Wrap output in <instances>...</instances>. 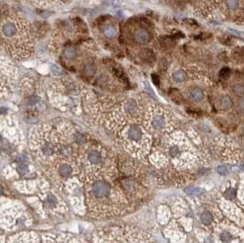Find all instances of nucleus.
I'll return each mask as SVG.
<instances>
[{"mask_svg": "<svg viewBox=\"0 0 244 243\" xmlns=\"http://www.w3.org/2000/svg\"><path fill=\"white\" fill-rule=\"evenodd\" d=\"M126 139L129 144L127 147L131 149L136 148L137 150H139L140 155L144 154L142 151L146 152V149L148 148L146 139L145 137V133L143 129L137 124H132L129 126L126 133Z\"/></svg>", "mask_w": 244, "mask_h": 243, "instance_id": "1", "label": "nucleus"}, {"mask_svg": "<svg viewBox=\"0 0 244 243\" xmlns=\"http://www.w3.org/2000/svg\"><path fill=\"white\" fill-rule=\"evenodd\" d=\"M87 192H88L89 199H95L97 202L103 200L105 202L112 195V187L106 181L97 179L93 180L89 185Z\"/></svg>", "mask_w": 244, "mask_h": 243, "instance_id": "2", "label": "nucleus"}, {"mask_svg": "<svg viewBox=\"0 0 244 243\" xmlns=\"http://www.w3.org/2000/svg\"><path fill=\"white\" fill-rule=\"evenodd\" d=\"M150 124L154 130L162 131L165 129L166 125V119L163 113H155L152 116Z\"/></svg>", "mask_w": 244, "mask_h": 243, "instance_id": "3", "label": "nucleus"}, {"mask_svg": "<svg viewBox=\"0 0 244 243\" xmlns=\"http://www.w3.org/2000/svg\"><path fill=\"white\" fill-rule=\"evenodd\" d=\"M134 40L138 44H146L150 40L149 33L145 29H137L134 34Z\"/></svg>", "mask_w": 244, "mask_h": 243, "instance_id": "4", "label": "nucleus"}, {"mask_svg": "<svg viewBox=\"0 0 244 243\" xmlns=\"http://www.w3.org/2000/svg\"><path fill=\"white\" fill-rule=\"evenodd\" d=\"M188 97L194 102H200L204 99V92L198 87H194L189 90Z\"/></svg>", "mask_w": 244, "mask_h": 243, "instance_id": "5", "label": "nucleus"}, {"mask_svg": "<svg viewBox=\"0 0 244 243\" xmlns=\"http://www.w3.org/2000/svg\"><path fill=\"white\" fill-rule=\"evenodd\" d=\"M2 32L6 37H12L16 32V26L13 22H6L2 26Z\"/></svg>", "mask_w": 244, "mask_h": 243, "instance_id": "6", "label": "nucleus"}, {"mask_svg": "<svg viewBox=\"0 0 244 243\" xmlns=\"http://www.w3.org/2000/svg\"><path fill=\"white\" fill-rule=\"evenodd\" d=\"M219 107L221 110L229 111L233 107V101L229 95H224L219 100Z\"/></svg>", "mask_w": 244, "mask_h": 243, "instance_id": "7", "label": "nucleus"}, {"mask_svg": "<svg viewBox=\"0 0 244 243\" xmlns=\"http://www.w3.org/2000/svg\"><path fill=\"white\" fill-rule=\"evenodd\" d=\"M73 173L72 167L68 164H62L59 166V175L61 177H69Z\"/></svg>", "mask_w": 244, "mask_h": 243, "instance_id": "8", "label": "nucleus"}, {"mask_svg": "<svg viewBox=\"0 0 244 243\" xmlns=\"http://www.w3.org/2000/svg\"><path fill=\"white\" fill-rule=\"evenodd\" d=\"M103 34L107 39L109 40H113L116 37V28L115 27H113V25H107L103 28Z\"/></svg>", "mask_w": 244, "mask_h": 243, "instance_id": "9", "label": "nucleus"}, {"mask_svg": "<svg viewBox=\"0 0 244 243\" xmlns=\"http://www.w3.org/2000/svg\"><path fill=\"white\" fill-rule=\"evenodd\" d=\"M88 160L93 165H97L101 162V154L97 151H92L88 154Z\"/></svg>", "mask_w": 244, "mask_h": 243, "instance_id": "10", "label": "nucleus"}, {"mask_svg": "<svg viewBox=\"0 0 244 243\" xmlns=\"http://www.w3.org/2000/svg\"><path fill=\"white\" fill-rule=\"evenodd\" d=\"M125 112L127 113H129L130 115H134L138 111V106H137V104H136L135 101H128L125 104Z\"/></svg>", "mask_w": 244, "mask_h": 243, "instance_id": "11", "label": "nucleus"}, {"mask_svg": "<svg viewBox=\"0 0 244 243\" xmlns=\"http://www.w3.org/2000/svg\"><path fill=\"white\" fill-rule=\"evenodd\" d=\"M168 154L173 159H176V158H178L181 155L182 151L178 145H173L168 148Z\"/></svg>", "mask_w": 244, "mask_h": 243, "instance_id": "12", "label": "nucleus"}, {"mask_svg": "<svg viewBox=\"0 0 244 243\" xmlns=\"http://www.w3.org/2000/svg\"><path fill=\"white\" fill-rule=\"evenodd\" d=\"M63 54H64L65 58H67L69 60H72L76 57L77 50L73 46H67L63 50Z\"/></svg>", "mask_w": 244, "mask_h": 243, "instance_id": "13", "label": "nucleus"}, {"mask_svg": "<svg viewBox=\"0 0 244 243\" xmlns=\"http://www.w3.org/2000/svg\"><path fill=\"white\" fill-rule=\"evenodd\" d=\"M232 92L237 97L244 96V84L243 83H236L232 87Z\"/></svg>", "mask_w": 244, "mask_h": 243, "instance_id": "14", "label": "nucleus"}, {"mask_svg": "<svg viewBox=\"0 0 244 243\" xmlns=\"http://www.w3.org/2000/svg\"><path fill=\"white\" fill-rule=\"evenodd\" d=\"M187 79V74L182 69H178V71L175 72L173 73V80L176 82H183Z\"/></svg>", "mask_w": 244, "mask_h": 243, "instance_id": "15", "label": "nucleus"}, {"mask_svg": "<svg viewBox=\"0 0 244 243\" xmlns=\"http://www.w3.org/2000/svg\"><path fill=\"white\" fill-rule=\"evenodd\" d=\"M96 72V66L94 63H88V64H86L84 69H83V72L86 76H88V77H92L94 75Z\"/></svg>", "mask_w": 244, "mask_h": 243, "instance_id": "16", "label": "nucleus"}, {"mask_svg": "<svg viewBox=\"0 0 244 243\" xmlns=\"http://www.w3.org/2000/svg\"><path fill=\"white\" fill-rule=\"evenodd\" d=\"M45 206L48 208H54L58 206V198L53 195H49L45 200Z\"/></svg>", "mask_w": 244, "mask_h": 243, "instance_id": "17", "label": "nucleus"}, {"mask_svg": "<svg viewBox=\"0 0 244 243\" xmlns=\"http://www.w3.org/2000/svg\"><path fill=\"white\" fill-rule=\"evenodd\" d=\"M185 192L187 195H191V196H198L200 194H202L204 192V190L200 187H197V186H189L187 187L185 189Z\"/></svg>", "mask_w": 244, "mask_h": 243, "instance_id": "18", "label": "nucleus"}, {"mask_svg": "<svg viewBox=\"0 0 244 243\" xmlns=\"http://www.w3.org/2000/svg\"><path fill=\"white\" fill-rule=\"evenodd\" d=\"M226 6L230 10L235 11L240 7V1L239 0H226Z\"/></svg>", "mask_w": 244, "mask_h": 243, "instance_id": "19", "label": "nucleus"}, {"mask_svg": "<svg viewBox=\"0 0 244 243\" xmlns=\"http://www.w3.org/2000/svg\"><path fill=\"white\" fill-rule=\"evenodd\" d=\"M200 219H201L202 223H204L205 225H208V224H210V223L212 222L213 218H212V215H211L210 212L206 211V212H203V213L201 214Z\"/></svg>", "mask_w": 244, "mask_h": 243, "instance_id": "20", "label": "nucleus"}, {"mask_svg": "<svg viewBox=\"0 0 244 243\" xmlns=\"http://www.w3.org/2000/svg\"><path fill=\"white\" fill-rule=\"evenodd\" d=\"M16 170L21 176H23V175H25V174H27L28 172V166L24 163H20V164H19L16 165Z\"/></svg>", "mask_w": 244, "mask_h": 243, "instance_id": "21", "label": "nucleus"}, {"mask_svg": "<svg viewBox=\"0 0 244 243\" xmlns=\"http://www.w3.org/2000/svg\"><path fill=\"white\" fill-rule=\"evenodd\" d=\"M236 197V191L233 188H229L225 192V198L228 199H234Z\"/></svg>", "mask_w": 244, "mask_h": 243, "instance_id": "22", "label": "nucleus"}, {"mask_svg": "<svg viewBox=\"0 0 244 243\" xmlns=\"http://www.w3.org/2000/svg\"><path fill=\"white\" fill-rule=\"evenodd\" d=\"M220 239H221V241H222V242H224V243H229V242L231 241L232 236H231L229 232H223V233H221Z\"/></svg>", "mask_w": 244, "mask_h": 243, "instance_id": "23", "label": "nucleus"}, {"mask_svg": "<svg viewBox=\"0 0 244 243\" xmlns=\"http://www.w3.org/2000/svg\"><path fill=\"white\" fill-rule=\"evenodd\" d=\"M237 109L240 112H244V96L240 97L237 101Z\"/></svg>", "mask_w": 244, "mask_h": 243, "instance_id": "24", "label": "nucleus"}, {"mask_svg": "<svg viewBox=\"0 0 244 243\" xmlns=\"http://www.w3.org/2000/svg\"><path fill=\"white\" fill-rule=\"evenodd\" d=\"M219 174H220V175L222 176H225V175H227V174L229 173V170L227 168V166H225V165H219L218 168H217Z\"/></svg>", "mask_w": 244, "mask_h": 243, "instance_id": "25", "label": "nucleus"}, {"mask_svg": "<svg viewBox=\"0 0 244 243\" xmlns=\"http://www.w3.org/2000/svg\"><path fill=\"white\" fill-rule=\"evenodd\" d=\"M50 69H51V72H53L55 75H59L61 73V69L55 64H52L51 67H50Z\"/></svg>", "mask_w": 244, "mask_h": 243, "instance_id": "26", "label": "nucleus"}, {"mask_svg": "<svg viewBox=\"0 0 244 243\" xmlns=\"http://www.w3.org/2000/svg\"><path fill=\"white\" fill-rule=\"evenodd\" d=\"M37 102H38V98L36 96H31L28 99V105H33V104H36Z\"/></svg>", "mask_w": 244, "mask_h": 243, "instance_id": "27", "label": "nucleus"}, {"mask_svg": "<svg viewBox=\"0 0 244 243\" xmlns=\"http://www.w3.org/2000/svg\"><path fill=\"white\" fill-rule=\"evenodd\" d=\"M152 78H153V81H154V83L155 84V85H159V78H158V76H156V75H153L152 76Z\"/></svg>", "mask_w": 244, "mask_h": 243, "instance_id": "28", "label": "nucleus"}, {"mask_svg": "<svg viewBox=\"0 0 244 243\" xmlns=\"http://www.w3.org/2000/svg\"><path fill=\"white\" fill-rule=\"evenodd\" d=\"M240 168H241L242 170H244V165H242L240 166Z\"/></svg>", "mask_w": 244, "mask_h": 243, "instance_id": "29", "label": "nucleus"}, {"mask_svg": "<svg viewBox=\"0 0 244 243\" xmlns=\"http://www.w3.org/2000/svg\"><path fill=\"white\" fill-rule=\"evenodd\" d=\"M134 243H141V242H139V241H135Z\"/></svg>", "mask_w": 244, "mask_h": 243, "instance_id": "30", "label": "nucleus"}, {"mask_svg": "<svg viewBox=\"0 0 244 243\" xmlns=\"http://www.w3.org/2000/svg\"><path fill=\"white\" fill-rule=\"evenodd\" d=\"M14 243H21V242H14Z\"/></svg>", "mask_w": 244, "mask_h": 243, "instance_id": "31", "label": "nucleus"}]
</instances>
